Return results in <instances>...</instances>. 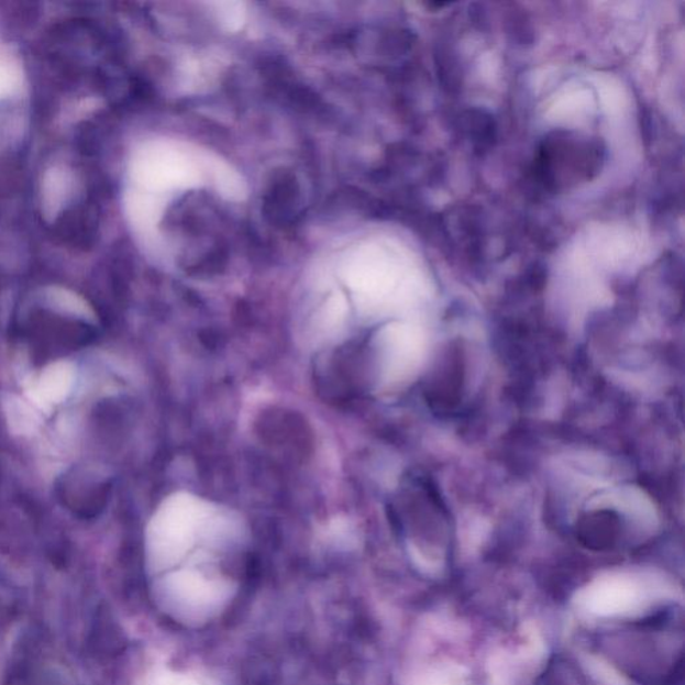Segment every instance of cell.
I'll use <instances>...</instances> for the list:
<instances>
[{
    "mask_svg": "<svg viewBox=\"0 0 685 685\" xmlns=\"http://www.w3.org/2000/svg\"><path fill=\"white\" fill-rule=\"evenodd\" d=\"M296 181L292 177L283 176L273 187V194L265 200L264 211L273 221L284 222L287 220L289 211L294 208L292 202L296 199Z\"/></svg>",
    "mask_w": 685,
    "mask_h": 685,
    "instance_id": "cell-1",
    "label": "cell"
},
{
    "mask_svg": "<svg viewBox=\"0 0 685 685\" xmlns=\"http://www.w3.org/2000/svg\"><path fill=\"white\" fill-rule=\"evenodd\" d=\"M465 128L475 150L478 152L490 150L497 135L496 122H494L490 114H487L484 110L467 111Z\"/></svg>",
    "mask_w": 685,
    "mask_h": 685,
    "instance_id": "cell-2",
    "label": "cell"
},
{
    "mask_svg": "<svg viewBox=\"0 0 685 685\" xmlns=\"http://www.w3.org/2000/svg\"><path fill=\"white\" fill-rule=\"evenodd\" d=\"M616 534L615 521L610 520V517L603 518L600 515L592 518V520L584 521L583 528L578 532L579 540L586 546L597 549V551L612 546L616 541Z\"/></svg>",
    "mask_w": 685,
    "mask_h": 685,
    "instance_id": "cell-3",
    "label": "cell"
}]
</instances>
